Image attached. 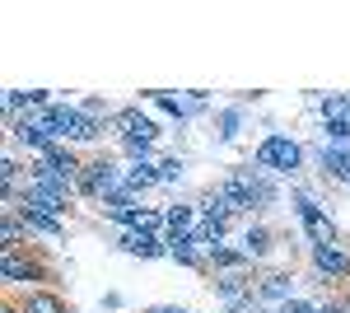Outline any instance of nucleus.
I'll list each match as a JSON object with an SVG mask.
<instances>
[{"mask_svg":"<svg viewBox=\"0 0 350 313\" xmlns=\"http://www.w3.org/2000/svg\"><path fill=\"white\" fill-rule=\"evenodd\" d=\"M24 215H14V210H10V215H5V229H0V238H5V248H14V243H19V238H24Z\"/></svg>","mask_w":350,"mask_h":313,"instance_id":"nucleus-21","label":"nucleus"},{"mask_svg":"<svg viewBox=\"0 0 350 313\" xmlns=\"http://www.w3.org/2000/svg\"><path fill=\"white\" fill-rule=\"evenodd\" d=\"M243 131V108H224L219 112V140H234Z\"/></svg>","mask_w":350,"mask_h":313,"instance_id":"nucleus-19","label":"nucleus"},{"mask_svg":"<svg viewBox=\"0 0 350 313\" xmlns=\"http://www.w3.org/2000/svg\"><path fill=\"white\" fill-rule=\"evenodd\" d=\"M257 299H290V276H267L262 286H257Z\"/></svg>","mask_w":350,"mask_h":313,"instance_id":"nucleus-18","label":"nucleus"},{"mask_svg":"<svg viewBox=\"0 0 350 313\" xmlns=\"http://www.w3.org/2000/svg\"><path fill=\"white\" fill-rule=\"evenodd\" d=\"M150 313H187V309H178V304H159V309H150Z\"/></svg>","mask_w":350,"mask_h":313,"instance_id":"nucleus-30","label":"nucleus"},{"mask_svg":"<svg viewBox=\"0 0 350 313\" xmlns=\"http://www.w3.org/2000/svg\"><path fill=\"white\" fill-rule=\"evenodd\" d=\"M219 192H224V197H229L239 210L271 206V201H275V187H271L267 168H234V173L219 183Z\"/></svg>","mask_w":350,"mask_h":313,"instance_id":"nucleus-1","label":"nucleus"},{"mask_svg":"<svg viewBox=\"0 0 350 313\" xmlns=\"http://www.w3.org/2000/svg\"><path fill=\"white\" fill-rule=\"evenodd\" d=\"M0 271H5V281H38V276H42V266L33 258H24L19 248H5V266H0Z\"/></svg>","mask_w":350,"mask_h":313,"instance_id":"nucleus-10","label":"nucleus"},{"mask_svg":"<svg viewBox=\"0 0 350 313\" xmlns=\"http://www.w3.org/2000/svg\"><path fill=\"white\" fill-rule=\"evenodd\" d=\"M215 290L224 295V299H243V295H247V281H243V276H219Z\"/></svg>","mask_w":350,"mask_h":313,"instance_id":"nucleus-23","label":"nucleus"},{"mask_svg":"<svg viewBox=\"0 0 350 313\" xmlns=\"http://www.w3.org/2000/svg\"><path fill=\"white\" fill-rule=\"evenodd\" d=\"M318 164H323V173H332L336 183H346V173H350V145H327V140H323Z\"/></svg>","mask_w":350,"mask_h":313,"instance_id":"nucleus-11","label":"nucleus"},{"mask_svg":"<svg viewBox=\"0 0 350 313\" xmlns=\"http://www.w3.org/2000/svg\"><path fill=\"white\" fill-rule=\"evenodd\" d=\"M323 122H332V117H350V99H341V94H332V99H323Z\"/></svg>","mask_w":350,"mask_h":313,"instance_id":"nucleus-24","label":"nucleus"},{"mask_svg":"<svg viewBox=\"0 0 350 313\" xmlns=\"http://www.w3.org/2000/svg\"><path fill=\"white\" fill-rule=\"evenodd\" d=\"M313 266L327 281H341V276H350V253H341L336 243H323V248H313Z\"/></svg>","mask_w":350,"mask_h":313,"instance_id":"nucleus-8","label":"nucleus"},{"mask_svg":"<svg viewBox=\"0 0 350 313\" xmlns=\"http://www.w3.org/2000/svg\"><path fill=\"white\" fill-rule=\"evenodd\" d=\"M243 253L257 262V258H267L271 253V234L262 229V225H247V234H243Z\"/></svg>","mask_w":350,"mask_h":313,"instance_id":"nucleus-16","label":"nucleus"},{"mask_svg":"<svg viewBox=\"0 0 350 313\" xmlns=\"http://www.w3.org/2000/svg\"><path fill=\"white\" fill-rule=\"evenodd\" d=\"M84 117H94V122H103V117H108V103H98V99H89V103H84Z\"/></svg>","mask_w":350,"mask_h":313,"instance_id":"nucleus-29","label":"nucleus"},{"mask_svg":"<svg viewBox=\"0 0 350 313\" xmlns=\"http://www.w3.org/2000/svg\"><path fill=\"white\" fill-rule=\"evenodd\" d=\"M211 262H215V266H243V262H252V258H247V253H234V248H224V243H219V248H211Z\"/></svg>","mask_w":350,"mask_h":313,"instance_id":"nucleus-25","label":"nucleus"},{"mask_svg":"<svg viewBox=\"0 0 350 313\" xmlns=\"http://www.w3.org/2000/svg\"><path fill=\"white\" fill-rule=\"evenodd\" d=\"M159 183V164H150V159H145V164H131V173H126V178H122V187H126V192H145V187H154Z\"/></svg>","mask_w":350,"mask_h":313,"instance_id":"nucleus-15","label":"nucleus"},{"mask_svg":"<svg viewBox=\"0 0 350 313\" xmlns=\"http://www.w3.org/2000/svg\"><path fill=\"white\" fill-rule=\"evenodd\" d=\"M168 229L173 234H191L196 229V206H168Z\"/></svg>","mask_w":350,"mask_h":313,"instance_id":"nucleus-17","label":"nucleus"},{"mask_svg":"<svg viewBox=\"0 0 350 313\" xmlns=\"http://www.w3.org/2000/svg\"><path fill=\"white\" fill-rule=\"evenodd\" d=\"M19 215H24V225H28V229H38V234H47V238H61V234H66V225H61L56 215H47V210L19 206Z\"/></svg>","mask_w":350,"mask_h":313,"instance_id":"nucleus-14","label":"nucleus"},{"mask_svg":"<svg viewBox=\"0 0 350 313\" xmlns=\"http://www.w3.org/2000/svg\"><path fill=\"white\" fill-rule=\"evenodd\" d=\"M275 313H318V309H313V304H304V299H285Z\"/></svg>","mask_w":350,"mask_h":313,"instance_id":"nucleus-28","label":"nucleus"},{"mask_svg":"<svg viewBox=\"0 0 350 313\" xmlns=\"http://www.w3.org/2000/svg\"><path fill=\"white\" fill-rule=\"evenodd\" d=\"M117 127H122V140H150V145H154V136H159V127H154L140 108H122V112H117Z\"/></svg>","mask_w":350,"mask_h":313,"instance_id":"nucleus-6","label":"nucleus"},{"mask_svg":"<svg viewBox=\"0 0 350 313\" xmlns=\"http://www.w3.org/2000/svg\"><path fill=\"white\" fill-rule=\"evenodd\" d=\"M38 122L52 131L56 140L66 136V140H94L98 136V122L94 117H84V108H66V103H52L38 112Z\"/></svg>","mask_w":350,"mask_h":313,"instance_id":"nucleus-2","label":"nucleus"},{"mask_svg":"<svg viewBox=\"0 0 350 313\" xmlns=\"http://www.w3.org/2000/svg\"><path fill=\"white\" fill-rule=\"evenodd\" d=\"M252 164H257V168H267V173H299V168H304V150H299V140L280 136V131H271L267 140L257 145Z\"/></svg>","mask_w":350,"mask_h":313,"instance_id":"nucleus-3","label":"nucleus"},{"mask_svg":"<svg viewBox=\"0 0 350 313\" xmlns=\"http://www.w3.org/2000/svg\"><path fill=\"white\" fill-rule=\"evenodd\" d=\"M323 136L332 140V145H350V117H332V122H323Z\"/></svg>","mask_w":350,"mask_h":313,"instance_id":"nucleus-20","label":"nucleus"},{"mask_svg":"<svg viewBox=\"0 0 350 313\" xmlns=\"http://www.w3.org/2000/svg\"><path fill=\"white\" fill-rule=\"evenodd\" d=\"M239 215V206L224 197V192H211V197H201V220H211V225H229Z\"/></svg>","mask_w":350,"mask_h":313,"instance_id":"nucleus-12","label":"nucleus"},{"mask_svg":"<svg viewBox=\"0 0 350 313\" xmlns=\"http://www.w3.org/2000/svg\"><path fill=\"white\" fill-rule=\"evenodd\" d=\"M229 313H262V299L243 295V299H229Z\"/></svg>","mask_w":350,"mask_h":313,"instance_id":"nucleus-27","label":"nucleus"},{"mask_svg":"<svg viewBox=\"0 0 350 313\" xmlns=\"http://www.w3.org/2000/svg\"><path fill=\"white\" fill-rule=\"evenodd\" d=\"M183 168H187V164H183L178 155H173V159H159V183H178V178H183Z\"/></svg>","mask_w":350,"mask_h":313,"instance_id":"nucleus-26","label":"nucleus"},{"mask_svg":"<svg viewBox=\"0 0 350 313\" xmlns=\"http://www.w3.org/2000/svg\"><path fill=\"white\" fill-rule=\"evenodd\" d=\"M295 210H299V225H304V234L313 248H323V243H336V225L327 220V210L308 197V192H295Z\"/></svg>","mask_w":350,"mask_h":313,"instance_id":"nucleus-4","label":"nucleus"},{"mask_svg":"<svg viewBox=\"0 0 350 313\" xmlns=\"http://www.w3.org/2000/svg\"><path fill=\"white\" fill-rule=\"evenodd\" d=\"M117 248L131 253V258H163V253H168V243H163L159 234H145V229H126Z\"/></svg>","mask_w":350,"mask_h":313,"instance_id":"nucleus-7","label":"nucleus"},{"mask_svg":"<svg viewBox=\"0 0 350 313\" xmlns=\"http://www.w3.org/2000/svg\"><path fill=\"white\" fill-rule=\"evenodd\" d=\"M163 243H168V258H178L183 266H201V258H196V234H163Z\"/></svg>","mask_w":350,"mask_h":313,"instance_id":"nucleus-13","label":"nucleus"},{"mask_svg":"<svg viewBox=\"0 0 350 313\" xmlns=\"http://www.w3.org/2000/svg\"><path fill=\"white\" fill-rule=\"evenodd\" d=\"M24 313H66V309H61V299H52V295H28Z\"/></svg>","mask_w":350,"mask_h":313,"instance_id":"nucleus-22","label":"nucleus"},{"mask_svg":"<svg viewBox=\"0 0 350 313\" xmlns=\"http://www.w3.org/2000/svg\"><path fill=\"white\" fill-rule=\"evenodd\" d=\"M346 187H350V173H346Z\"/></svg>","mask_w":350,"mask_h":313,"instance_id":"nucleus-32","label":"nucleus"},{"mask_svg":"<svg viewBox=\"0 0 350 313\" xmlns=\"http://www.w3.org/2000/svg\"><path fill=\"white\" fill-rule=\"evenodd\" d=\"M150 99H154V103H159L163 112H168V117H178V122H187V117H196V112L206 108V94H191V99H173V94H163V89H154Z\"/></svg>","mask_w":350,"mask_h":313,"instance_id":"nucleus-9","label":"nucleus"},{"mask_svg":"<svg viewBox=\"0 0 350 313\" xmlns=\"http://www.w3.org/2000/svg\"><path fill=\"white\" fill-rule=\"evenodd\" d=\"M122 187V178H117V168H112L108 159H94V164H84L80 183H75V192H84V197H112Z\"/></svg>","mask_w":350,"mask_h":313,"instance_id":"nucleus-5","label":"nucleus"},{"mask_svg":"<svg viewBox=\"0 0 350 313\" xmlns=\"http://www.w3.org/2000/svg\"><path fill=\"white\" fill-rule=\"evenodd\" d=\"M0 313H24V309H0Z\"/></svg>","mask_w":350,"mask_h":313,"instance_id":"nucleus-31","label":"nucleus"}]
</instances>
